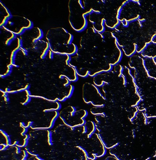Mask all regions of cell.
<instances>
[{"instance_id":"1","label":"cell","mask_w":156,"mask_h":160,"mask_svg":"<svg viewBox=\"0 0 156 160\" xmlns=\"http://www.w3.org/2000/svg\"><path fill=\"white\" fill-rule=\"evenodd\" d=\"M46 38L50 50L55 54L71 56L76 55L78 50L73 43V35L63 28H50Z\"/></svg>"},{"instance_id":"2","label":"cell","mask_w":156,"mask_h":160,"mask_svg":"<svg viewBox=\"0 0 156 160\" xmlns=\"http://www.w3.org/2000/svg\"><path fill=\"white\" fill-rule=\"evenodd\" d=\"M83 2L80 0H71L68 2L69 23L74 30L79 32L87 28V16L93 12L85 8Z\"/></svg>"},{"instance_id":"3","label":"cell","mask_w":156,"mask_h":160,"mask_svg":"<svg viewBox=\"0 0 156 160\" xmlns=\"http://www.w3.org/2000/svg\"><path fill=\"white\" fill-rule=\"evenodd\" d=\"M33 27V23L28 19L20 16H13L3 28L16 35H22Z\"/></svg>"},{"instance_id":"4","label":"cell","mask_w":156,"mask_h":160,"mask_svg":"<svg viewBox=\"0 0 156 160\" xmlns=\"http://www.w3.org/2000/svg\"><path fill=\"white\" fill-rule=\"evenodd\" d=\"M83 97L84 101L91 103L95 107H102L105 105V100L96 86L86 83L83 86Z\"/></svg>"},{"instance_id":"5","label":"cell","mask_w":156,"mask_h":160,"mask_svg":"<svg viewBox=\"0 0 156 160\" xmlns=\"http://www.w3.org/2000/svg\"><path fill=\"white\" fill-rule=\"evenodd\" d=\"M89 20L93 26L94 30L102 33L105 30L104 23L105 20L101 16V13L93 12L88 16Z\"/></svg>"},{"instance_id":"6","label":"cell","mask_w":156,"mask_h":160,"mask_svg":"<svg viewBox=\"0 0 156 160\" xmlns=\"http://www.w3.org/2000/svg\"><path fill=\"white\" fill-rule=\"evenodd\" d=\"M0 15H1V24L0 26L1 28L3 27L4 26L12 16L9 11L5 7L4 5L3 4L2 2H0Z\"/></svg>"},{"instance_id":"7","label":"cell","mask_w":156,"mask_h":160,"mask_svg":"<svg viewBox=\"0 0 156 160\" xmlns=\"http://www.w3.org/2000/svg\"><path fill=\"white\" fill-rule=\"evenodd\" d=\"M6 34L4 37L5 44L9 46L16 38V35L10 32L5 30Z\"/></svg>"},{"instance_id":"8","label":"cell","mask_w":156,"mask_h":160,"mask_svg":"<svg viewBox=\"0 0 156 160\" xmlns=\"http://www.w3.org/2000/svg\"><path fill=\"white\" fill-rule=\"evenodd\" d=\"M146 160H156V156L150 157V158H148Z\"/></svg>"}]
</instances>
